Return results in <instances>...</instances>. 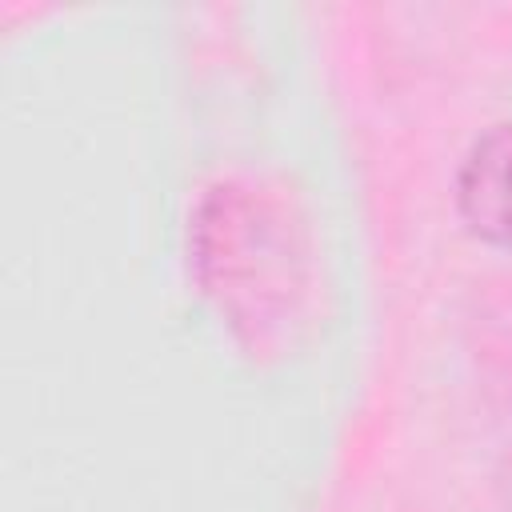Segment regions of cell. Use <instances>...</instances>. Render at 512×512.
<instances>
[{
	"label": "cell",
	"instance_id": "cell-1",
	"mask_svg": "<svg viewBox=\"0 0 512 512\" xmlns=\"http://www.w3.org/2000/svg\"><path fill=\"white\" fill-rule=\"evenodd\" d=\"M456 212L492 248H512V120L484 128L456 168Z\"/></svg>",
	"mask_w": 512,
	"mask_h": 512
}]
</instances>
